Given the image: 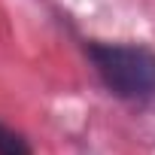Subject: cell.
Returning a JSON list of instances; mask_svg holds the SVG:
<instances>
[{"instance_id": "6da1fadb", "label": "cell", "mask_w": 155, "mask_h": 155, "mask_svg": "<svg viewBox=\"0 0 155 155\" xmlns=\"http://www.w3.org/2000/svg\"><path fill=\"white\" fill-rule=\"evenodd\" d=\"M85 55L101 85L128 104H146L155 97V52L140 43H85Z\"/></svg>"}, {"instance_id": "7a4b0ae2", "label": "cell", "mask_w": 155, "mask_h": 155, "mask_svg": "<svg viewBox=\"0 0 155 155\" xmlns=\"http://www.w3.org/2000/svg\"><path fill=\"white\" fill-rule=\"evenodd\" d=\"M0 155H34L31 140L0 119Z\"/></svg>"}]
</instances>
